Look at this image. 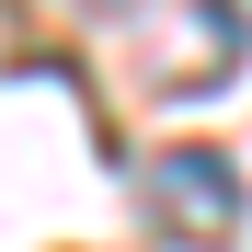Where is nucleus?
I'll return each mask as SVG.
<instances>
[{
  "label": "nucleus",
  "instance_id": "1",
  "mask_svg": "<svg viewBox=\"0 0 252 252\" xmlns=\"http://www.w3.org/2000/svg\"><path fill=\"white\" fill-rule=\"evenodd\" d=\"M138 206H149V229L184 241V252L241 241V172H229L218 149H160L149 172H138Z\"/></svg>",
  "mask_w": 252,
  "mask_h": 252
},
{
  "label": "nucleus",
  "instance_id": "2",
  "mask_svg": "<svg viewBox=\"0 0 252 252\" xmlns=\"http://www.w3.org/2000/svg\"><path fill=\"white\" fill-rule=\"evenodd\" d=\"M80 12H126V0H80Z\"/></svg>",
  "mask_w": 252,
  "mask_h": 252
}]
</instances>
